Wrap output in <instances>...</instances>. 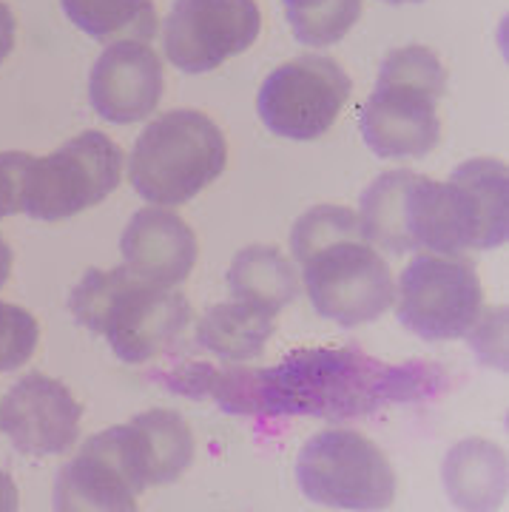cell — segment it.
<instances>
[{"label": "cell", "instance_id": "cell-1", "mask_svg": "<svg viewBox=\"0 0 509 512\" xmlns=\"http://www.w3.org/2000/svg\"><path fill=\"white\" fill-rule=\"evenodd\" d=\"M447 384L430 362L384 365L359 348L293 350L279 365L225 367L211 373L208 393L225 413L313 416L347 421L384 404L419 402Z\"/></svg>", "mask_w": 509, "mask_h": 512}, {"label": "cell", "instance_id": "cell-2", "mask_svg": "<svg viewBox=\"0 0 509 512\" xmlns=\"http://www.w3.org/2000/svg\"><path fill=\"white\" fill-rule=\"evenodd\" d=\"M293 259L313 311L342 328L376 322L396 299L393 274L364 239L359 214L345 205H316L291 231Z\"/></svg>", "mask_w": 509, "mask_h": 512}, {"label": "cell", "instance_id": "cell-3", "mask_svg": "<svg viewBox=\"0 0 509 512\" xmlns=\"http://www.w3.org/2000/svg\"><path fill=\"white\" fill-rule=\"evenodd\" d=\"M404 228L413 251L464 256L509 237V171L501 160H467L447 183L410 174Z\"/></svg>", "mask_w": 509, "mask_h": 512}, {"label": "cell", "instance_id": "cell-4", "mask_svg": "<svg viewBox=\"0 0 509 512\" xmlns=\"http://www.w3.org/2000/svg\"><path fill=\"white\" fill-rule=\"evenodd\" d=\"M69 311L80 328L106 336L126 365H146L165 353L194 319L182 293L157 288L126 265L86 271L69 296Z\"/></svg>", "mask_w": 509, "mask_h": 512}, {"label": "cell", "instance_id": "cell-5", "mask_svg": "<svg viewBox=\"0 0 509 512\" xmlns=\"http://www.w3.org/2000/svg\"><path fill=\"white\" fill-rule=\"evenodd\" d=\"M447 72L427 46H401L382 60L376 92L364 100L359 128L382 160H421L441 140L438 100Z\"/></svg>", "mask_w": 509, "mask_h": 512}, {"label": "cell", "instance_id": "cell-6", "mask_svg": "<svg viewBox=\"0 0 509 512\" xmlns=\"http://www.w3.org/2000/svg\"><path fill=\"white\" fill-rule=\"evenodd\" d=\"M225 163L222 128L202 111L174 109L154 117L137 137L128 180L151 205H185L217 180Z\"/></svg>", "mask_w": 509, "mask_h": 512}, {"label": "cell", "instance_id": "cell-7", "mask_svg": "<svg viewBox=\"0 0 509 512\" xmlns=\"http://www.w3.org/2000/svg\"><path fill=\"white\" fill-rule=\"evenodd\" d=\"M299 490L336 510H387L396 501V473L382 450L356 430H322L296 458Z\"/></svg>", "mask_w": 509, "mask_h": 512}, {"label": "cell", "instance_id": "cell-8", "mask_svg": "<svg viewBox=\"0 0 509 512\" xmlns=\"http://www.w3.org/2000/svg\"><path fill=\"white\" fill-rule=\"evenodd\" d=\"M123 151L103 131H83L52 151L32 157L23 180V214L57 222L94 208L123 177Z\"/></svg>", "mask_w": 509, "mask_h": 512}, {"label": "cell", "instance_id": "cell-9", "mask_svg": "<svg viewBox=\"0 0 509 512\" xmlns=\"http://www.w3.org/2000/svg\"><path fill=\"white\" fill-rule=\"evenodd\" d=\"M148 490L143 433L128 421L91 436L55 481L57 512H134Z\"/></svg>", "mask_w": 509, "mask_h": 512}, {"label": "cell", "instance_id": "cell-10", "mask_svg": "<svg viewBox=\"0 0 509 512\" xmlns=\"http://www.w3.org/2000/svg\"><path fill=\"white\" fill-rule=\"evenodd\" d=\"M396 319L424 342L461 339L478 325L484 288L464 256L419 254L399 276Z\"/></svg>", "mask_w": 509, "mask_h": 512}, {"label": "cell", "instance_id": "cell-11", "mask_svg": "<svg viewBox=\"0 0 509 512\" xmlns=\"http://www.w3.org/2000/svg\"><path fill=\"white\" fill-rule=\"evenodd\" d=\"M350 92L353 80L336 60L302 55L265 77L256 111L271 134L308 143L333 128Z\"/></svg>", "mask_w": 509, "mask_h": 512}, {"label": "cell", "instance_id": "cell-12", "mask_svg": "<svg viewBox=\"0 0 509 512\" xmlns=\"http://www.w3.org/2000/svg\"><path fill=\"white\" fill-rule=\"evenodd\" d=\"M259 29L256 0H174L163 26L165 57L185 74L214 72L248 52Z\"/></svg>", "mask_w": 509, "mask_h": 512}, {"label": "cell", "instance_id": "cell-13", "mask_svg": "<svg viewBox=\"0 0 509 512\" xmlns=\"http://www.w3.org/2000/svg\"><path fill=\"white\" fill-rule=\"evenodd\" d=\"M83 407L72 390L43 373H26L0 402V430L23 456H63L80 436Z\"/></svg>", "mask_w": 509, "mask_h": 512}, {"label": "cell", "instance_id": "cell-14", "mask_svg": "<svg viewBox=\"0 0 509 512\" xmlns=\"http://www.w3.org/2000/svg\"><path fill=\"white\" fill-rule=\"evenodd\" d=\"M163 63L157 52L137 43H109L89 74L91 109L117 126H131L154 114L163 100Z\"/></svg>", "mask_w": 509, "mask_h": 512}, {"label": "cell", "instance_id": "cell-15", "mask_svg": "<svg viewBox=\"0 0 509 512\" xmlns=\"http://www.w3.org/2000/svg\"><path fill=\"white\" fill-rule=\"evenodd\" d=\"M197 251V237L188 222L163 205L137 211L120 239L123 265L157 288L185 282L197 265Z\"/></svg>", "mask_w": 509, "mask_h": 512}, {"label": "cell", "instance_id": "cell-16", "mask_svg": "<svg viewBox=\"0 0 509 512\" xmlns=\"http://www.w3.org/2000/svg\"><path fill=\"white\" fill-rule=\"evenodd\" d=\"M444 487L461 510H495L507 495V456L484 439H464L444 458Z\"/></svg>", "mask_w": 509, "mask_h": 512}, {"label": "cell", "instance_id": "cell-17", "mask_svg": "<svg viewBox=\"0 0 509 512\" xmlns=\"http://www.w3.org/2000/svg\"><path fill=\"white\" fill-rule=\"evenodd\" d=\"M228 288L239 302L276 316L299 299V274L291 259L273 245L242 248L228 271Z\"/></svg>", "mask_w": 509, "mask_h": 512}, {"label": "cell", "instance_id": "cell-18", "mask_svg": "<svg viewBox=\"0 0 509 512\" xmlns=\"http://www.w3.org/2000/svg\"><path fill=\"white\" fill-rule=\"evenodd\" d=\"M276 330L271 313L259 311L248 302H222L205 313L197 325V345L219 356L222 362H251L259 359L265 342Z\"/></svg>", "mask_w": 509, "mask_h": 512}, {"label": "cell", "instance_id": "cell-19", "mask_svg": "<svg viewBox=\"0 0 509 512\" xmlns=\"http://www.w3.org/2000/svg\"><path fill=\"white\" fill-rule=\"evenodd\" d=\"M60 6L80 32L100 43H146L160 29L154 0H60Z\"/></svg>", "mask_w": 509, "mask_h": 512}, {"label": "cell", "instance_id": "cell-20", "mask_svg": "<svg viewBox=\"0 0 509 512\" xmlns=\"http://www.w3.org/2000/svg\"><path fill=\"white\" fill-rule=\"evenodd\" d=\"M131 424L143 433L148 458V487L171 484L191 467L197 444L188 421L177 410L154 407L140 416H134Z\"/></svg>", "mask_w": 509, "mask_h": 512}, {"label": "cell", "instance_id": "cell-21", "mask_svg": "<svg viewBox=\"0 0 509 512\" xmlns=\"http://www.w3.org/2000/svg\"><path fill=\"white\" fill-rule=\"evenodd\" d=\"M413 171H387L376 177L359 202V225L364 239L387 254H410V239L404 228V188Z\"/></svg>", "mask_w": 509, "mask_h": 512}, {"label": "cell", "instance_id": "cell-22", "mask_svg": "<svg viewBox=\"0 0 509 512\" xmlns=\"http://www.w3.org/2000/svg\"><path fill=\"white\" fill-rule=\"evenodd\" d=\"M362 0H285L293 37L313 49L339 43L359 23Z\"/></svg>", "mask_w": 509, "mask_h": 512}, {"label": "cell", "instance_id": "cell-23", "mask_svg": "<svg viewBox=\"0 0 509 512\" xmlns=\"http://www.w3.org/2000/svg\"><path fill=\"white\" fill-rule=\"evenodd\" d=\"M40 342V325L20 305L0 299V373L18 370L35 356Z\"/></svg>", "mask_w": 509, "mask_h": 512}, {"label": "cell", "instance_id": "cell-24", "mask_svg": "<svg viewBox=\"0 0 509 512\" xmlns=\"http://www.w3.org/2000/svg\"><path fill=\"white\" fill-rule=\"evenodd\" d=\"M32 154L26 151H3L0 154V220L23 214V180Z\"/></svg>", "mask_w": 509, "mask_h": 512}, {"label": "cell", "instance_id": "cell-25", "mask_svg": "<svg viewBox=\"0 0 509 512\" xmlns=\"http://www.w3.org/2000/svg\"><path fill=\"white\" fill-rule=\"evenodd\" d=\"M15 26L18 23H15L12 9L0 0V63L12 55V49H15Z\"/></svg>", "mask_w": 509, "mask_h": 512}, {"label": "cell", "instance_id": "cell-26", "mask_svg": "<svg viewBox=\"0 0 509 512\" xmlns=\"http://www.w3.org/2000/svg\"><path fill=\"white\" fill-rule=\"evenodd\" d=\"M20 507L18 487L6 470H0V512H15Z\"/></svg>", "mask_w": 509, "mask_h": 512}, {"label": "cell", "instance_id": "cell-27", "mask_svg": "<svg viewBox=\"0 0 509 512\" xmlns=\"http://www.w3.org/2000/svg\"><path fill=\"white\" fill-rule=\"evenodd\" d=\"M9 274H12V248L6 245V239L0 237V288L6 285Z\"/></svg>", "mask_w": 509, "mask_h": 512}, {"label": "cell", "instance_id": "cell-28", "mask_svg": "<svg viewBox=\"0 0 509 512\" xmlns=\"http://www.w3.org/2000/svg\"><path fill=\"white\" fill-rule=\"evenodd\" d=\"M384 3H390V6H401V3H424V0H384Z\"/></svg>", "mask_w": 509, "mask_h": 512}]
</instances>
